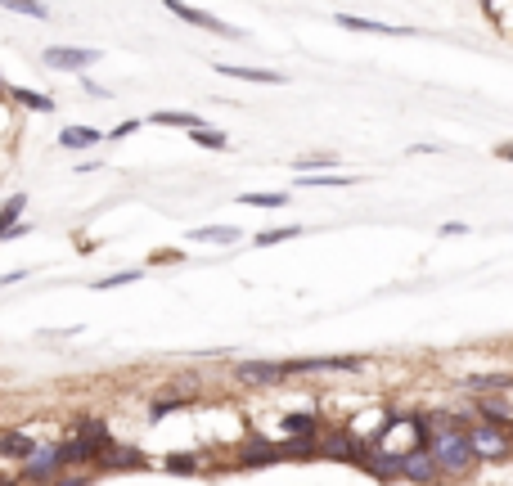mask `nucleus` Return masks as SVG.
<instances>
[{
  "instance_id": "1",
  "label": "nucleus",
  "mask_w": 513,
  "mask_h": 486,
  "mask_svg": "<svg viewBox=\"0 0 513 486\" xmlns=\"http://www.w3.org/2000/svg\"><path fill=\"white\" fill-rule=\"evenodd\" d=\"M428 455H432V464H437L441 482H459V477H468V473L477 468L473 450H468V428H455V432H432Z\"/></svg>"
},
{
  "instance_id": "2",
  "label": "nucleus",
  "mask_w": 513,
  "mask_h": 486,
  "mask_svg": "<svg viewBox=\"0 0 513 486\" xmlns=\"http://www.w3.org/2000/svg\"><path fill=\"white\" fill-rule=\"evenodd\" d=\"M468 450H473L477 464H500L513 459V437L509 428H495V423H468Z\"/></svg>"
},
{
  "instance_id": "3",
  "label": "nucleus",
  "mask_w": 513,
  "mask_h": 486,
  "mask_svg": "<svg viewBox=\"0 0 513 486\" xmlns=\"http://www.w3.org/2000/svg\"><path fill=\"white\" fill-rule=\"evenodd\" d=\"M369 369L365 356H293L284 360L288 378H315V374H360Z\"/></svg>"
},
{
  "instance_id": "4",
  "label": "nucleus",
  "mask_w": 513,
  "mask_h": 486,
  "mask_svg": "<svg viewBox=\"0 0 513 486\" xmlns=\"http://www.w3.org/2000/svg\"><path fill=\"white\" fill-rule=\"evenodd\" d=\"M365 455H369V446L351 428H324L320 459H338V464H356L360 468V459H365Z\"/></svg>"
},
{
  "instance_id": "5",
  "label": "nucleus",
  "mask_w": 513,
  "mask_h": 486,
  "mask_svg": "<svg viewBox=\"0 0 513 486\" xmlns=\"http://www.w3.org/2000/svg\"><path fill=\"white\" fill-rule=\"evenodd\" d=\"M230 374H234V383H243V387H261V392H266V387H279L284 383V360H234L230 365Z\"/></svg>"
},
{
  "instance_id": "6",
  "label": "nucleus",
  "mask_w": 513,
  "mask_h": 486,
  "mask_svg": "<svg viewBox=\"0 0 513 486\" xmlns=\"http://www.w3.org/2000/svg\"><path fill=\"white\" fill-rule=\"evenodd\" d=\"M279 464V441H266L261 432H248L243 446L234 450V468H270Z\"/></svg>"
},
{
  "instance_id": "7",
  "label": "nucleus",
  "mask_w": 513,
  "mask_h": 486,
  "mask_svg": "<svg viewBox=\"0 0 513 486\" xmlns=\"http://www.w3.org/2000/svg\"><path fill=\"white\" fill-rule=\"evenodd\" d=\"M396 468H401V482H410V486H441V473H437V464H432L428 450L396 455Z\"/></svg>"
},
{
  "instance_id": "8",
  "label": "nucleus",
  "mask_w": 513,
  "mask_h": 486,
  "mask_svg": "<svg viewBox=\"0 0 513 486\" xmlns=\"http://www.w3.org/2000/svg\"><path fill=\"white\" fill-rule=\"evenodd\" d=\"M63 464H59V446H36V455L23 464V482L45 486V482H59Z\"/></svg>"
},
{
  "instance_id": "9",
  "label": "nucleus",
  "mask_w": 513,
  "mask_h": 486,
  "mask_svg": "<svg viewBox=\"0 0 513 486\" xmlns=\"http://www.w3.org/2000/svg\"><path fill=\"white\" fill-rule=\"evenodd\" d=\"M324 428H329V423H324L315 410H293V414H284V419H279L284 441H320Z\"/></svg>"
},
{
  "instance_id": "10",
  "label": "nucleus",
  "mask_w": 513,
  "mask_h": 486,
  "mask_svg": "<svg viewBox=\"0 0 513 486\" xmlns=\"http://www.w3.org/2000/svg\"><path fill=\"white\" fill-rule=\"evenodd\" d=\"M167 14H176L180 23H194V27H207V32L212 36H230V41H239V27H230V23H221V18H212L207 14V9H194V5H176V0H171L167 5Z\"/></svg>"
},
{
  "instance_id": "11",
  "label": "nucleus",
  "mask_w": 513,
  "mask_h": 486,
  "mask_svg": "<svg viewBox=\"0 0 513 486\" xmlns=\"http://www.w3.org/2000/svg\"><path fill=\"white\" fill-rule=\"evenodd\" d=\"M473 419L477 423H495V428H509L513 423V401L509 396H473Z\"/></svg>"
},
{
  "instance_id": "12",
  "label": "nucleus",
  "mask_w": 513,
  "mask_h": 486,
  "mask_svg": "<svg viewBox=\"0 0 513 486\" xmlns=\"http://www.w3.org/2000/svg\"><path fill=\"white\" fill-rule=\"evenodd\" d=\"M360 473L374 477L378 486L401 482V468H396V455H387V450H378V446H369V455L360 459Z\"/></svg>"
},
{
  "instance_id": "13",
  "label": "nucleus",
  "mask_w": 513,
  "mask_h": 486,
  "mask_svg": "<svg viewBox=\"0 0 513 486\" xmlns=\"http://www.w3.org/2000/svg\"><path fill=\"white\" fill-rule=\"evenodd\" d=\"M95 59H99V50H77V45H50V50H45V63H50V68H63V72H81Z\"/></svg>"
},
{
  "instance_id": "14",
  "label": "nucleus",
  "mask_w": 513,
  "mask_h": 486,
  "mask_svg": "<svg viewBox=\"0 0 513 486\" xmlns=\"http://www.w3.org/2000/svg\"><path fill=\"white\" fill-rule=\"evenodd\" d=\"M95 468H104V473H135V468H149V459H144V450H135V446H113Z\"/></svg>"
},
{
  "instance_id": "15",
  "label": "nucleus",
  "mask_w": 513,
  "mask_h": 486,
  "mask_svg": "<svg viewBox=\"0 0 513 486\" xmlns=\"http://www.w3.org/2000/svg\"><path fill=\"white\" fill-rule=\"evenodd\" d=\"M468 396H495V392H513V369H500V374H468L464 378Z\"/></svg>"
},
{
  "instance_id": "16",
  "label": "nucleus",
  "mask_w": 513,
  "mask_h": 486,
  "mask_svg": "<svg viewBox=\"0 0 513 486\" xmlns=\"http://www.w3.org/2000/svg\"><path fill=\"white\" fill-rule=\"evenodd\" d=\"M216 72H225V77L234 81H252V86H284V72L275 68H239V63H216Z\"/></svg>"
},
{
  "instance_id": "17",
  "label": "nucleus",
  "mask_w": 513,
  "mask_h": 486,
  "mask_svg": "<svg viewBox=\"0 0 513 486\" xmlns=\"http://www.w3.org/2000/svg\"><path fill=\"white\" fill-rule=\"evenodd\" d=\"M0 455H5V459H23V464H27V459L36 455V437H32V432H23V428H5V432H0Z\"/></svg>"
},
{
  "instance_id": "18",
  "label": "nucleus",
  "mask_w": 513,
  "mask_h": 486,
  "mask_svg": "<svg viewBox=\"0 0 513 486\" xmlns=\"http://www.w3.org/2000/svg\"><path fill=\"white\" fill-rule=\"evenodd\" d=\"M338 27H347V32H374V36H410L414 32V27H392V23L360 18V14H338Z\"/></svg>"
},
{
  "instance_id": "19",
  "label": "nucleus",
  "mask_w": 513,
  "mask_h": 486,
  "mask_svg": "<svg viewBox=\"0 0 513 486\" xmlns=\"http://www.w3.org/2000/svg\"><path fill=\"white\" fill-rule=\"evenodd\" d=\"M99 140H104V131H95V126H63L59 131L63 149H95Z\"/></svg>"
},
{
  "instance_id": "20",
  "label": "nucleus",
  "mask_w": 513,
  "mask_h": 486,
  "mask_svg": "<svg viewBox=\"0 0 513 486\" xmlns=\"http://www.w3.org/2000/svg\"><path fill=\"white\" fill-rule=\"evenodd\" d=\"M5 95L14 99V104L32 108V113H54V99L41 95V90H27V86H5Z\"/></svg>"
},
{
  "instance_id": "21",
  "label": "nucleus",
  "mask_w": 513,
  "mask_h": 486,
  "mask_svg": "<svg viewBox=\"0 0 513 486\" xmlns=\"http://www.w3.org/2000/svg\"><path fill=\"white\" fill-rule=\"evenodd\" d=\"M153 126H185V131H198V126H207L198 113H185V108H162V113L149 117Z\"/></svg>"
},
{
  "instance_id": "22",
  "label": "nucleus",
  "mask_w": 513,
  "mask_h": 486,
  "mask_svg": "<svg viewBox=\"0 0 513 486\" xmlns=\"http://www.w3.org/2000/svg\"><path fill=\"white\" fill-rule=\"evenodd\" d=\"M189 140L198 144V149H212V153H230V135L216 131V126H198V131H189Z\"/></svg>"
},
{
  "instance_id": "23",
  "label": "nucleus",
  "mask_w": 513,
  "mask_h": 486,
  "mask_svg": "<svg viewBox=\"0 0 513 486\" xmlns=\"http://www.w3.org/2000/svg\"><path fill=\"white\" fill-rule=\"evenodd\" d=\"M189 239L194 243H239L243 234H239V225H203V230H194Z\"/></svg>"
},
{
  "instance_id": "24",
  "label": "nucleus",
  "mask_w": 513,
  "mask_h": 486,
  "mask_svg": "<svg viewBox=\"0 0 513 486\" xmlns=\"http://www.w3.org/2000/svg\"><path fill=\"white\" fill-rule=\"evenodd\" d=\"M293 459H320V441H279V464Z\"/></svg>"
},
{
  "instance_id": "25",
  "label": "nucleus",
  "mask_w": 513,
  "mask_h": 486,
  "mask_svg": "<svg viewBox=\"0 0 513 486\" xmlns=\"http://www.w3.org/2000/svg\"><path fill=\"white\" fill-rule=\"evenodd\" d=\"M338 167V153H302V158L293 162L297 176H311V171H333Z\"/></svg>"
},
{
  "instance_id": "26",
  "label": "nucleus",
  "mask_w": 513,
  "mask_h": 486,
  "mask_svg": "<svg viewBox=\"0 0 513 486\" xmlns=\"http://www.w3.org/2000/svg\"><path fill=\"white\" fill-rule=\"evenodd\" d=\"M360 176H293V189H347Z\"/></svg>"
},
{
  "instance_id": "27",
  "label": "nucleus",
  "mask_w": 513,
  "mask_h": 486,
  "mask_svg": "<svg viewBox=\"0 0 513 486\" xmlns=\"http://www.w3.org/2000/svg\"><path fill=\"white\" fill-rule=\"evenodd\" d=\"M23 207H27L23 194H9V198H5V207H0V239H5L14 225H23Z\"/></svg>"
},
{
  "instance_id": "28",
  "label": "nucleus",
  "mask_w": 513,
  "mask_h": 486,
  "mask_svg": "<svg viewBox=\"0 0 513 486\" xmlns=\"http://www.w3.org/2000/svg\"><path fill=\"white\" fill-rule=\"evenodd\" d=\"M162 473H176V477H189V473H198V468H203V459L198 455H185V450H180V455H162Z\"/></svg>"
},
{
  "instance_id": "29",
  "label": "nucleus",
  "mask_w": 513,
  "mask_h": 486,
  "mask_svg": "<svg viewBox=\"0 0 513 486\" xmlns=\"http://www.w3.org/2000/svg\"><path fill=\"white\" fill-rule=\"evenodd\" d=\"M482 14L495 23V32H504V36H513V0H491V5H482Z\"/></svg>"
},
{
  "instance_id": "30",
  "label": "nucleus",
  "mask_w": 513,
  "mask_h": 486,
  "mask_svg": "<svg viewBox=\"0 0 513 486\" xmlns=\"http://www.w3.org/2000/svg\"><path fill=\"white\" fill-rule=\"evenodd\" d=\"M288 239H302V225H275V230H261L257 239V248H275V243H288Z\"/></svg>"
},
{
  "instance_id": "31",
  "label": "nucleus",
  "mask_w": 513,
  "mask_h": 486,
  "mask_svg": "<svg viewBox=\"0 0 513 486\" xmlns=\"http://www.w3.org/2000/svg\"><path fill=\"white\" fill-rule=\"evenodd\" d=\"M243 207H288L284 189H261V194H239Z\"/></svg>"
},
{
  "instance_id": "32",
  "label": "nucleus",
  "mask_w": 513,
  "mask_h": 486,
  "mask_svg": "<svg viewBox=\"0 0 513 486\" xmlns=\"http://www.w3.org/2000/svg\"><path fill=\"white\" fill-rule=\"evenodd\" d=\"M180 405H194V396H158V401L149 405V419H162V414L180 410Z\"/></svg>"
},
{
  "instance_id": "33",
  "label": "nucleus",
  "mask_w": 513,
  "mask_h": 486,
  "mask_svg": "<svg viewBox=\"0 0 513 486\" xmlns=\"http://www.w3.org/2000/svg\"><path fill=\"white\" fill-rule=\"evenodd\" d=\"M9 14H27V18H50V9L45 5H32V0H9Z\"/></svg>"
},
{
  "instance_id": "34",
  "label": "nucleus",
  "mask_w": 513,
  "mask_h": 486,
  "mask_svg": "<svg viewBox=\"0 0 513 486\" xmlns=\"http://www.w3.org/2000/svg\"><path fill=\"white\" fill-rule=\"evenodd\" d=\"M140 279V270H122V275H104L95 288H122V284H135Z\"/></svg>"
},
{
  "instance_id": "35",
  "label": "nucleus",
  "mask_w": 513,
  "mask_h": 486,
  "mask_svg": "<svg viewBox=\"0 0 513 486\" xmlns=\"http://www.w3.org/2000/svg\"><path fill=\"white\" fill-rule=\"evenodd\" d=\"M18 486H32V482H18ZM45 486H90V473H63L59 482H45Z\"/></svg>"
},
{
  "instance_id": "36",
  "label": "nucleus",
  "mask_w": 513,
  "mask_h": 486,
  "mask_svg": "<svg viewBox=\"0 0 513 486\" xmlns=\"http://www.w3.org/2000/svg\"><path fill=\"white\" fill-rule=\"evenodd\" d=\"M135 131H140V122H135V117H131V122H117L113 131L104 135V140H126V135H135Z\"/></svg>"
},
{
  "instance_id": "37",
  "label": "nucleus",
  "mask_w": 513,
  "mask_h": 486,
  "mask_svg": "<svg viewBox=\"0 0 513 486\" xmlns=\"http://www.w3.org/2000/svg\"><path fill=\"white\" fill-rule=\"evenodd\" d=\"M459 234H468L464 221H441V239H459Z\"/></svg>"
},
{
  "instance_id": "38",
  "label": "nucleus",
  "mask_w": 513,
  "mask_h": 486,
  "mask_svg": "<svg viewBox=\"0 0 513 486\" xmlns=\"http://www.w3.org/2000/svg\"><path fill=\"white\" fill-rule=\"evenodd\" d=\"M495 158H504V162H513V144H495Z\"/></svg>"
},
{
  "instance_id": "39",
  "label": "nucleus",
  "mask_w": 513,
  "mask_h": 486,
  "mask_svg": "<svg viewBox=\"0 0 513 486\" xmlns=\"http://www.w3.org/2000/svg\"><path fill=\"white\" fill-rule=\"evenodd\" d=\"M0 486H14V482H9V477H0Z\"/></svg>"
},
{
  "instance_id": "40",
  "label": "nucleus",
  "mask_w": 513,
  "mask_h": 486,
  "mask_svg": "<svg viewBox=\"0 0 513 486\" xmlns=\"http://www.w3.org/2000/svg\"><path fill=\"white\" fill-rule=\"evenodd\" d=\"M0 95H5V81H0Z\"/></svg>"
}]
</instances>
